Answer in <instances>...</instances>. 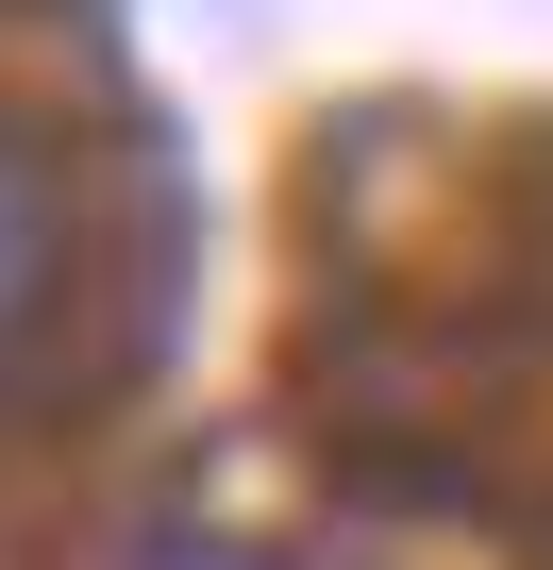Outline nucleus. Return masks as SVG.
Wrapping results in <instances>:
<instances>
[{"label": "nucleus", "instance_id": "obj_1", "mask_svg": "<svg viewBox=\"0 0 553 570\" xmlns=\"http://www.w3.org/2000/svg\"><path fill=\"white\" fill-rule=\"evenodd\" d=\"M68 285H85V202H68V168H51L18 118H0V386L51 370Z\"/></svg>", "mask_w": 553, "mask_h": 570}, {"label": "nucleus", "instance_id": "obj_2", "mask_svg": "<svg viewBox=\"0 0 553 570\" xmlns=\"http://www.w3.org/2000/svg\"><path fill=\"white\" fill-rule=\"evenodd\" d=\"M135 570H268L251 537H201V520H168V537H135Z\"/></svg>", "mask_w": 553, "mask_h": 570}]
</instances>
